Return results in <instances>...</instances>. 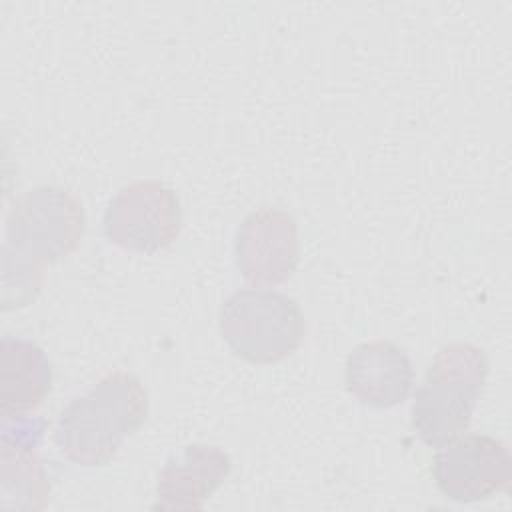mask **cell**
<instances>
[{"label": "cell", "mask_w": 512, "mask_h": 512, "mask_svg": "<svg viewBox=\"0 0 512 512\" xmlns=\"http://www.w3.org/2000/svg\"><path fill=\"white\" fill-rule=\"evenodd\" d=\"M146 418L148 392L142 382L134 374L112 372L62 408L54 434L56 446L78 466H106Z\"/></svg>", "instance_id": "obj_1"}, {"label": "cell", "mask_w": 512, "mask_h": 512, "mask_svg": "<svg viewBox=\"0 0 512 512\" xmlns=\"http://www.w3.org/2000/svg\"><path fill=\"white\" fill-rule=\"evenodd\" d=\"M488 372V356L474 344L452 342L436 352L412 402V428L426 446L440 448L468 428Z\"/></svg>", "instance_id": "obj_2"}, {"label": "cell", "mask_w": 512, "mask_h": 512, "mask_svg": "<svg viewBox=\"0 0 512 512\" xmlns=\"http://www.w3.org/2000/svg\"><path fill=\"white\" fill-rule=\"evenodd\" d=\"M218 326L228 348L252 364H274L292 356L306 332L298 302L264 286L230 294L220 308Z\"/></svg>", "instance_id": "obj_3"}, {"label": "cell", "mask_w": 512, "mask_h": 512, "mask_svg": "<svg viewBox=\"0 0 512 512\" xmlns=\"http://www.w3.org/2000/svg\"><path fill=\"white\" fill-rule=\"evenodd\" d=\"M84 224V208L74 194L60 186H36L14 200L2 252L44 270L78 248Z\"/></svg>", "instance_id": "obj_4"}, {"label": "cell", "mask_w": 512, "mask_h": 512, "mask_svg": "<svg viewBox=\"0 0 512 512\" xmlns=\"http://www.w3.org/2000/svg\"><path fill=\"white\" fill-rule=\"evenodd\" d=\"M180 228V200L158 180H136L124 186L104 212V236L110 244L130 252L166 250L180 236Z\"/></svg>", "instance_id": "obj_5"}, {"label": "cell", "mask_w": 512, "mask_h": 512, "mask_svg": "<svg viewBox=\"0 0 512 512\" xmlns=\"http://www.w3.org/2000/svg\"><path fill=\"white\" fill-rule=\"evenodd\" d=\"M432 476L436 488L448 500L480 502L498 492H508L512 458L508 448L488 434H460L438 448Z\"/></svg>", "instance_id": "obj_6"}, {"label": "cell", "mask_w": 512, "mask_h": 512, "mask_svg": "<svg viewBox=\"0 0 512 512\" xmlns=\"http://www.w3.org/2000/svg\"><path fill=\"white\" fill-rule=\"evenodd\" d=\"M236 268L256 284L286 282L298 266L296 220L280 208L248 214L236 234Z\"/></svg>", "instance_id": "obj_7"}, {"label": "cell", "mask_w": 512, "mask_h": 512, "mask_svg": "<svg viewBox=\"0 0 512 512\" xmlns=\"http://www.w3.org/2000/svg\"><path fill=\"white\" fill-rule=\"evenodd\" d=\"M344 380L346 390L360 404L382 410L398 406L408 398L414 370L400 346L390 340H370L348 354Z\"/></svg>", "instance_id": "obj_8"}, {"label": "cell", "mask_w": 512, "mask_h": 512, "mask_svg": "<svg viewBox=\"0 0 512 512\" xmlns=\"http://www.w3.org/2000/svg\"><path fill=\"white\" fill-rule=\"evenodd\" d=\"M232 470L230 456L210 444L186 446L178 460L158 474L154 510H196L224 484Z\"/></svg>", "instance_id": "obj_9"}, {"label": "cell", "mask_w": 512, "mask_h": 512, "mask_svg": "<svg viewBox=\"0 0 512 512\" xmlns=\"http://www.w3.org/2000/svg\"><path fill=\"white\" fill-rule=\"evenodd\" d=\"M52 388V368L44 350L18 336L0 340V416H22L42 404Z\"/></svg>", "instance_id": "obj_10"}, {"label": "cell", "mask_w": 512, "mask_h": 512, "mask_svg": "<svg viewBox=\"0 0 512 512\" xmlns=\"http://www.w3.org/2000/svg\"><path fill=\"white\" fill-rule=\"evenodd\" d=\"M50 498L46 468L32 446L2 434L0 506L4 510H42Z\"/></svg>", "instance_id": "obj_11"}]
</instances>
